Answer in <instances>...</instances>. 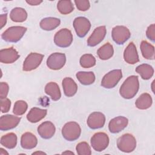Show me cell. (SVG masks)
<instances>
[{
	"label": "cell",
	"instance_id": "3957f363",
	"mask_svg": "<svg viewBox=\"0 0 155 155\" xmlns=\"http://www.w3.org/2000/svg\"><path fill=\"white\" fill-rule=\"evenodd\" d=\"M81 133V128L76 122L66 123L62 129L63 137L68 141H74L78 139Z\"/></svg>",
	"mask_w": 155,
	"mask_h": 155
},
{
	"label": "cell",
	"instance_id": "30bf717a",
	"mask_svg": "<svg viewBox=\"0 0 155 155\" xmlns=\"http://www.w3.org/2000/svg\"><path fill=\"white\" fill-rule=\"evenodd\" d=\"M73 27L77 35L80 38H83L89 31L91 24L87 18L80 16L74 19Z\"/></svg>",
	"mask_w": 155,
	"mask_h": 155
},
{
	"label": "cell",
	"instance_id": "ac0fdd59",
	"mask_svg": "<svg viewBox=\"0 0 155 155\" xmlns=\"http://www.w3.org/2000/svg\"><path fill=\"white\" fill-rule=\"evenodd\" d=\"M56 128L54 124L50 121L42 122L38 128V133L39 136L45 139L52 137L55 133Z\"/></svg>",
	"mask_w": 155,
	"mask_h": 155
},
{
	"label": "cell",
	"instance_id": "e0dca14e",
	"mask_svg": "<svg viewBox=\"0 0 155 155\" xmlns=\"http://www.w3.org/2000/svg\"><path fill=\"white\" fill-rule=\"evenodd\" d=\"M124 58L125 61L130 64H134L139 61L136 47L133 42H130L125 49Z\"/></svg>",
	"mask_w": 155,
	"mask_h": 155
},
{
	"label": "cell",
	"instance_id": "d590c367",
	"mask_svg": "<svg viewBox=\"0 0 155 155\" xmlns=\"http://www.w3.org/2000/svg\"><path fill=\"white\" fill-rule=\"evenodd\" d=\"M11 101L8 98L1 99V110L2 113H7L10 110Z\"/></svg>",
	"mask_w": 155,
	"mask_h": 155
},
{
	"label": "cell",
	"instance_id": "4dcf8cb0",
	"mask_svg": "<svg viewBox=\"0 0 155 155\" xmlns=\"http://www.w3.org/2000/svg\"><path fill=\"white\" fill-rule=\"evenodd\" d=\"M58 11L63 15L71 13L74 10V6L71 1H59L57 4Z\"/></svg>",
	"mask_w": 155,
	"mask_h": 155
},
{
	"label": "cell",
	"instance_id": "52a82bcc",
	"mask_svg": "<svg viewBox=\"0 0 155 155\" xmlns=\"http://www.w3.org/2000/svg\"><path fill=\"white\" fill-rule=\"evenodd\" d=\"M109 144V137L108 135L103 132L95 133L91 138V145L96 151H102L108 147Z\"/></svg>",
	"mask_w": 155,
	"mask_h": 155
},
{
	"label": "cell",
	"instance_id": "ffe728a7",
	"mask_svg": "<svg viewBox=\"0 0 155 155\" xmlns=\"http://www.w3.org/2000/svg\"><path fill=\"white\" fill-rule=\"evenodd\" d=\"M47 113L45 109H41L37 107L32 108L27 115V120L31 123H36L45 117Z\"/></svg>",
	"mask_w": 155,
	"mask_h": 155
},
{
	"label": "cell",
	"instance_id": "ab89813d",
	"mask_svg": "<svg viewBox=\"0 0 155 155\" xmlns=\"http://www.w3.org/2000/svg\"><path fill=\"white\" fill-rule=\"evenodd\" d=\"M42 1H38V0H30V1H26V2L31 5H38L40 4Z\"/></svg>",
	"mask_w": 155,
	"mask_h": 155
},
{
	"label": "cell",
	"instance_id": "2e32d148",
	"mask_svg": "<svg viewBox=\"0 0 155 155\" xmlns=\"http://www.w3.org/2000/svg\"><path fill=\"white\" fill-rule=\"evenodd\" d=\"M128 120L124 116H117L112 119L108 124V128L111 133H117L123 130L128 125Z\"/></svg>",
	"mask_w": 155,
	"mask_h": 155
},
{
	"label": "cell",
	"instance_id": "836d02e7",
	"mask_svg": "<svg viewBox=\"0 0 155 155\" xmlns=\"http://www.w3.org/2000/svg\"><path fill=\"white\" fill-rule=\"evenodd\" d=\"M77 153L79 155H90L91 151L90 147L86 142L79 143L76 147Z\"/></svg>",
	"mask_w": 155,
	"mask_h": 155
},
{
	"label": "cell",
	"instance_id": "8992f818",
	"mask_svg": "<svg viewBox=\"0 0 155 155\" xmlns=\"http://www.w3.org/2000/svg\"><path fill=\"white\" fill-rule=\"evenodd\" d=\"M54 42L60 47H68L73 42V35L71 31L67 28H62L54 35Z\"/></svg>",
	"mask_w": 155,
	"mask_h": 155
},
{
	"label": "cell",
	"instance_id": "5bb4252c",
	"mask_svg": "<svg viewBox=\"0 0 155 155\" xmlns=\"http://www.w3.org/2000/svg\"><path fill=\"white\" fill-rule=\"evenodd\" d=\"M105 26H100L94 29L93 33L87 40V45L90 47H94L99 44L104 39L106 35Z\"/></svg>",
	"mask_w": 155,
	"mask_h": 155
},
{
	"label": "cell",
	"instance_id": "f1b7e54d",
	"mask_svg": "<svg viewBox=\"0 0 155 155\" xmlns=\"http://www.w3.org/2000/svg\"><path fill=\"white\" fill-rule=\"evenodd\" d=\"M140 50L144 58L153 60L154 59V47L146 41H142L140 44Z\"/></svg>",
	"mask_w": 155,
	"mask_h": 155
},
{
	"label": "cell",
	"instance_id": "7c38bea8",
	"mask_svg": "<svg viewBox=\"0 0 155 155\" xmlns=\"http://www.w3.org/2000/svg\"><path fill=\"white\" fill-rule=\"evenodd\" d=\"M21 120V117L7 114L2 116L0 119V129L2 131H7L15 128Z\"/></svg>",
	"mask_w": 155,
	"mask_h": 155
},
{
	"label": "cell",
	"instance_id": "7bdbcfd3",
	"mask_svg": "<svg viewBox=\"0 0 155 155\" xmlns=\"http://www.w3.org/2000/svg\"><path fill=\"white\" fill-rule=\"evenodd\" d=\"M62 154H74V153L71 152V151H67L65 152H63Z\"/></svg>",
	"mask_w": 155,
	"mask_h": 155
},
{
	"label": "cell",
	"instance_id": "f35d334b",
	"mask_svg": "<svg viewBox=\"0 0 155 155\" xmlns=\"http://www.w3.org/2000/svg\"><path fill=\"white\" fill-rule=\"evenodd\" d=\"M7 13L2 14L0 16V19H1V28L5 25V24L7 22Z\"/></svg>",
	"mask_w": 155,
	"mask_h": 155
},
{
	"label": "cell",
	"instance_id": "4fadbf2b",
	"mask_svg": "<svg viewBox=\"0 0 155 155\" xmlns=\"http://www.w3.org/2000/svg\"><path fill=\"white\" fill-rule=\"evenodd\" d=\"M105 122V117L101 112H93L87 119V124L91 129H97L104 127Z\"/></svg>",
	"mask_w": 155,
	"mask_h": 155
},
{
	"label": "cell",
	"instance_id": "d6986e66",
	"mask_svg": "<svg viewBox=\"0 0 155 155\" xmlns=\"http://www.w3.org/2000/svg\"><path fill=\"white\" fill-rule=\"evenodd\" d=\"M37 143L38 139L31 133L26 132L22 135L21 139V145L24 149H33L37 145Z\"/></svg>",
	"mask_w": 155,
	"mask_h": 155
},
{
	"label": "cell",
	"instance_id": "d4e9b609",
	"mask_svg": "<svg viewBox=\"0 0 155 155\" xmlns=\"http://www.w3.org/2000/svg\"><path fill=\"white\" fill-rule=\"evenodd\" d=\"M11 20L15 22H22L26 20L27 13L25 9L21 7H16L12 10L10 13Z\"/></svg>",
	"mask_w": 155,
	"mask_h": 155
},
{
	"label": "cell",
	"instance_id": "b9f144b4",
	"mask_svg": "<svg viewBox=\"0 0 155 155\" xmlns=\"http://www.w3.org/2000/svg\"><path fill=\"white\" fill-rule=\"evenodd\" d=\"M46 154V153H45L44 152H42V151H36V152H34L32 153V154Z\"/></svg>",
	"mask_w": 155,
	"mask_h": 155
},
{
	"label": "cell",
	"instance_id": "f546056e",
	"mask_svg": "<svg viewBox=\"0 0 155 155\" xmlns=\"http://www.w3.org/2000/svg\"><path fill=\"white\" fill-rule=\"evenodd\" d=\"M0 142L2 146L8 149H12L16 145L17 136L15 133H10L2 136Z\"/></svg>",
	"mask_w": 155,
	"mask_h": 155
},
{
	"label": "cell",
	"instance_id": "7402d4cb",
	"mask_svg": "<svg viewBox=\"0 0 155 155\" xmlns=\"http://www.w3.org/2000/svg\"><path fill=\"white\" fill-rule=\"evenodd\" d=\"M45 92L50 96L52 100L58 101L61 97V93L58 85L54 82L48 83L45 87Z\"/></svg>",
	"mask_w": 155,
	"mask_h": 155
},
{
	"label": "cell",
	"instance_id": "d6a6232c",
	"mask_svg": "<svg viewBox=\"0 0 155 155\" xmlns=\"http://www.w3.org/2000/svg\"><path fill=\"white\" fill-rule=\"evenodd\" d=\"M28 105L24 101L19 100L17 101L14 105L13 112L17 116H21L24 114L27 111Z\"/></svg>",
	"mask_w": 155,
	"mask_h": 155
},
{
	"label": "cell",
	"instance_id": "6da1fadb",
	"mask_svg": "<svg viewBox=\"0 0 155 155\" xmlns=\"http://www.w3.org/2000/svg\"><path fill=\"white\" fill-rule=\"evenodd\" d=\"M139 88V82L137 76L132 75L128 77L119 89L120 96L125 99H131L134 97Z\"/></svg>",
	"mask_w": 155,
	"mask_h": 155
},
{
	"label": "cell",
	"instance_id": "1f68e13d",
	"mask_svg": "<svg viewBox=\"0 0 155 155\" xmlns=\"http://www.w3.org/2000/svg\"><path fill=\"white\" fill-rule=\"evenodd\" d=\"M96 64V59L91 54H85L80 59V65L83 68H90Z\"/></svg>",
	"mask_w": 155,
	"mask_h": 155
},
{
	"label": "cell",
	"instance_id": "603a6c76",
	"mask_svg": "<svg viewBox=\"0 0 155 155\" xmlns=\"http://www.w3.org/2000/svg\"><path fill=\"white\" fill-rule=\"evenodd\" d=\"M61 23V21L59 18L48 17L42 19L40 22L41 28L46 31L52 30L58 27Z\"/></svg>",
	"mask_w": 155,
	"mask_h": 155
},
{
	"label": "cell",
	"instance_id": "8d00e7d4",
	"mask_svg": "<svg viewBox=\"0 0 155 155\" xmlns=\"http://www.w3.org/2000/svg\"><path fill=\"white\" fill-rule=\"evenodd\" d=\"M9 90L8 85L6 82L0 83V97L1 99L6 98Z\"/></svg>",
	"mask_w": 155,
	"mask_h": 155
},
{
	"label": "cell",
	"instance_id": "4316f807",
	"mask_svg": "<svg viewBox=\"0 0 155 155\" xmlns=\"http://www.w3.org/2000/svg\"><path fill=\"white\" fill-rule=\"evenodd\" d=\"M76 76L81 84L85 85H90L95 81V75L92 71H79Z\"/></svg>",
	"mask_w": 155,
	"mask_h": 155
},
{
	"label": "cell",
	"instance_id": "44dd1931",
	"mask_svg": "<svg viewBox=\"0 0 155 155\" xmlns=\"http://www.w3.org/2000/svg\"><path fill=\"white\" fill-rule=\"evenodd\" d=\"M62 87L65 96L71 97L74 96L78 90V86L74 81L71 78H65L62 81Z\"/></svg>",
	"mask_w": 155,
	"mask_h": 155
},
{
	"label": "cell",
	"instance_id": "7a4b0ae2",
	"mask_svg": "<svg viewBox=\"0 0 155 155\" xmlns=\"http://www.w3.org/2000/svg\"><path fill=\"white\" fill-rule=\"evenodd\" d=\"M26 31V27L22 26H13L4 31L1 37L6 42H16L22 38Z\"/></svg>",
	"mask_w": 155,
	"mask_h": 155
},
{
	"label": "cell",
	"instance_id": "74e56055",
	"mask_svg": "<svg viewBox=\"0 0 155 155\" xmlns=\"http://www.w3.org/2000/svg\"><path fill=\"white\" fill-rule=\"evenodd\" d=\"M146 35L147 38L153 42H154L155 40V25L153 24L150 25L147 30Z\"/></svg>",
	"mask_w": 155,
	"mask_h": 155
},
{
	"label": "cell",
	"instance_id": "277c9868",
	"mask_svg": "<svg viewBox=\"0 0 155 155\" xmlns=\"http://www.w3.org/2000/svg\"><path fill=\"white\" fill-rule=\"evenodd\" d=\"M117 146L121 151L130 153L136 147V140L132 134H124L117 139Z\"/></svg>",
	"mask_w": 155,
	"mask_h": 155
},
{
	"label": "cell",
	"instance_id": "83f0119b",
	"mask_svg": "<svg viewBox=\"0 0 155 155\" xmlns=\"http://www.w3.org/2000/svg\"><path fill=\"white\" fill-rule=\"evenodd\" d=\"M136 71L145 80L150 79L154 74V69L152 66L147 64H143L137 66L136 68Z\"/></svg>",
	"mask_w": 155,
	"mask_h": 155
},
{
	"label": "cell",
	"instance_id": "60d3db41",
	"mask_svg": "<svg viewBox=\"0 0 155 155\" xmlns=\"http://www.w3.org/2000/svg\"><path fill=\"white\" fill-rule=\"evenodd\" d=\"M0 154L1 155H5V154H8V153L5 150L1 148H0Z\"/></svg>",
	"mask_w": 155,
	"mask_h": 155
},
{
	"label": "cell",
	"instance_id": "5b68a950",
	"mask_svg": "<svg viewBox=\"0 0 155 155\" xmlns=\"http://www.w3.org/2000/svg\"><path fill=\"white\" fill-rule=\"evenodd\" d=\"M122 77V70L120 69L113 70L107 73L102 79L101 85L105 88L114 87Z\"/></svg>",
	"mask_w": 155,
	"mask_h": 155
},
{
	"label": "cell",
	"instance_id": "e575fe53",
	"mask_svg": "<svg viewBox=\"0 0 155 155\" xmlns=\"http://www.w3.org/2000/svg\"><path fill=\"white\" fill-rule=\"evenodd\" d=\"M74 3L78 9L82 12L88 10L90 7V2L87 0H76L74 1Z\"/></svg>",
	"mask_w": 155,
	"mask_h": 155
},
{
	"label": "cell",
	"instance_id": "ba28073f",
	"mask_svg": "<svg viewBox=\"0 0 155 155\" xmlns=\"http://www.w3.org/2000/svg\"><path fill=\"white\" fill-rule=\"evenodd\" d=\"M131 33L129 29L123 25L114 27L111 32L113 41L117 44L120 45L125 43L130 37Z\"/></svg>",
	"mask_w": 155,
	"mask_h": 155
},
{
	"label": "cell",
	"instance_id": "484cf974",
	"mask_svg": "<svg viewBox=\"0 0 155 155\" xmlns=\"http://www.w3.org/2000/svg\"><path fill=\"white\" fill-rule=\"evenodd\" d=\"M97 53L101 59L107 60L113 55L114 50L113 45L110 43L107 42L97 50Z\"/></svg>",
	"mask_w": 155,
	"mask_h": 155
},
{
	"label": "cell",
	"instance_id": "9c48e42d",
	"mask_svg": "<svg viewBox=\"0 0 155 155\" xmlns=\"http://www.w3.org/2000/svg\"><path fill=\"white\" fill-rule=\"evenodd\" d=\"M43 58V54L31 53L25 58L23 64L22 70L25 71H30L36 69L41 64Z\"/></svg>",
	"mask_w": 155,
	"mask_h": 155
},
{
	"label": "cell",
	"instance_id": "cb8c5ba5",
	"mask_svg": "<svg viewBox=\"0 0 155 155\" xmlns=\"http://www.w3.org/2000/svg\"><path fill=\"white\" fill-rule=\"evenodd\" d=\"M151 96L147 93L142 94L136 101V107L140 110H146L149 108L152 105Z\"/></svg>",
	"mask_w": 155,
	"mask_h": 155
},
{
	"label": "cell",
	"instance_id": "9a60e30c",
	"mask_svg": "<svg viewBox=\"0 0 155 155\" xmlns=\"http://www.w3.org/2000/svg\"><path fill=\"white\" fill-rule=\"evenodd\" d=\"M18 52L13 48L10 47L0 51V61L4 64H12L19 58Z\"/></svg>",
	"mask_w": 155,
	"mask_h": 155
},
{
	"label": "cell",
	"instance_id": "ee69618b",
	"mask_svg": "<svg viewBox=\"0 0 155 155\" xmlns=\"http://www.w3.org/2000/svg\"><path fill=\"white\" fill-rule=\"evenodd\" d=\"M154 81H153V84H152V90H153V93H154V90H153V84H154Z\"/></svg>",
	"mask_w": 155,
	"mask_h": 155
},
{
	"label": "cell",
	"instance_id": "8fae6325",
	"mask_svg": "<svg viewBox=\"0 0 155 155\" xmlns=\"http://www.w3.org/2000/svg\"><path fill=\"white\" fill-rule=\"evenodd\" d=\"M66 62L65 54L61 53H54L50 55L47 60V67L51 70H58L61 69Z\"/></svg>",
	"mask_w": 155,
	"mask_h": 155
}]
</instances>
